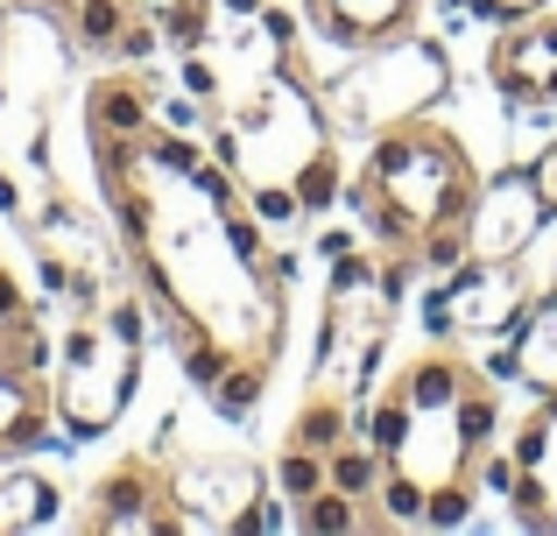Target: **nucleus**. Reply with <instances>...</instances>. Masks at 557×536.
<instances>
[{
    "mask_svg": "<svg viewBox=\"0 0 557 536\" xmlns=\"http://www.w3.org/2000/svg\"><path fill=\"white\" fill-rule=\"evenodd\" d=\"M354 410H360L354 396H339V388L311 382V388H304V402H297V416H289V431H283V445H297V452H318V459H332L346 438H354Z\"/></svg>",
    "mask_w": 557,
    "mask_h": 536,
    "instance_id": "6ab92c4d",
    "label": "nucleus"
},
{
    "mask_svg": "<svg viewBox=\"0 0 557 536\" xmlns=\"http://www.w3.org/2000/svg\"><path fill=\"white\" fill-rule=\"evenodd\" d=\"M184 107L141 64H107L78 107L85 155L127 275L163 317L190 388L219 416H255L289 346L283 254Z\"/></svg>",
    "mask_w": 557,
    "mask_h": 536,
    "instance_id": "f257e3e1",
    "label": "nucleus"
},
{
    "mask_svg": "<svg viewBox=\"0 0 557 536\" xmlns=\"http://www.w3.org/2000/svg\"><path fill=\"white\" fill-rule=\"evenodd\" d=\"M536 289L522 283L516 262H459L445 275V283L431 289V303H423V317H431V339H502V332H516V317L530 311Z\"/></svg>",
    "mask_w": 557,
    "mask_h": 536,
    "instance_id": "9b49d317",
    "label": "nucleus"
},
{
    "mask_svg": "<svg viewBox=\"0 0 557 536\" xmlns=\"http://www.w3.org/2000/svg\"><path fill=\"white\" fill-rule=\"evenodd\" d=\"M57 481L42 473H0V536H22V529H42L57 523Z\"/></svg>",
    "mask_w": 557,
    "mask_h": 536,
    "instance_id": "412c9836",
    "label": "nucleus"
},
{
    "mask_svg": "<svg viewBox=\"0 0 557 536\" xmlns=\"http://www.w3.org/2000/svg\"><path fill=\"white\" fill-rule=\"evenodd\" d=\"M395 332V269L368 262V254H346L339 275L325 289V332H318V374L311 382L339 388V396H368L374 367L388 353Z\"/></svg>",
    "mask_w": 557,
    "mask_h": 536,
    "instance_id": "0eeeda50",
    "label": "nucleus"
},
{
    "mask_svg": "<svg viewBox=\"0 0 557 536\" xmlns=\"http://www.w3.org/2000/svg\"><path fill=\"white\" fill-rule=\"evenodd\" d=\"M50 332H42L36 297L22 275L0 262V459H28L57 431V396H50Z\"/></svg>",
    "mask_w": 557,
    "mask_h": 536,
    "instance_id": "6e6552de",
    "label": "nucleus"
},
{
    "mask_svg": "<svg viewBox=\"0 0 557 536\" xmlns=\"http://www.w3.org/2000/svg\"><path fill=\"white\" fill-rule=\"evenodd\" d=\"M99 64H141L163 42V0H36Z\"/></svg>",
    "mask_w": 557,
    "mask_h": 536,
    "instance_id": "dca6fc26",
    "label": "nucleus"
},
{
    "mask_svg": "<svg viewBox=\"0 0 557 536\" xmlns=\"http://www.w3.org/2000/svg\"><path fill=\"white\" fill-rule=\"evenodd\" d=\"M71 28L36 0H8L0 8V205L14 191V163L50 155V99L71 78Z\"/></svg>",
    "mask_w": 557,
    "mask_h": 536,
    "instance_id": "423d86ee",
    "label": "nucleus"
},
{
    "mask_svg": "<svg viewBox=\"0 0 557 536\" xmlns=\"http://www.w3.org/2000/svg\"><path fill=\"white\" fill-rule=\"evenodd\" d=\"M544 8H550V0H473V14H487L494 28H502V22H522V14H544Z\"/></svg>",
    "mask_w": 557,
    "mask_h": 536,
    "instance_id": "4be33fe9",
    "label": "nucleus"
},
{
    "mask_svg": "<svg viewBox=\"0 0 557 536\" xmlns=\"http://www.w3.org/2000/svg\"><path fill=\"white\" fill-rule=\"evenodd\" d=\"M445 78H451L445 50L403 36V42H388V50L354 57V71H346L339 85H325V113H332L339 135H381V127H395V121L431 107V99L445 92Z\"/></svg>",
    "mask_w": 557,
    "mask_h": 536,
    "instance_id": "1a4fd4ad",
    "label": "nucleus"
},
{
    "mask_svg": "<svg viewBox=\"0 0 557 536\" xmlns=\"http://www.w3.org/2000/svg\"><path fill=\"white\" fill-rule=\"evenodd\" d=\"M480 198V163L445 121H409L368 135V155L354 170V220L374 240V254L395 275H451L466 262V220Z\"/></svg>",
    "mask_w": 557,
    "mask_h": 536,
    "instance_id": "20e7f679",
    "label": "nucleus"
},
{
    "mask_svg": "<svg viewBox=\"0 0 557 536\" xmlns=\"http://www.w3.org/2000/svg\"><path fill=\"white\" fill-rule=\"evenodd\" d=\"M487 481L508 495V515L522 529H557V388L530 402L516 431H508V452L487 459Z\"/></svg>",
    "mask_w": 557,
    "mask_h": 536,
    "instance_id": "ddd939ff",
    "label": "nucleus"
},
{
    "mask_svg": "<svg viewBox=\"0 0 557 536\" xmlns=\"http://www.w3.org/2000/svg\"><path fill=\"white\" fill-rule=\"evenodd\" d=\"M508 374H516L530 396H550L557 388V289L544 297H530V311L516 317V332H508Z\"/></svg>",
    "mask_w": 557,
    "mask_h": 536,
    "instance_id": "a211bd4d",
    "label": "nucleus"
},
{
    "mask_svg": "<svg viewBox=\"0 0 557 536\" xmlns=\"http://www.w3.org/2000/svg\"><path fill=\"white\" fill-rule=\"evenodd\" d=\"M177 536H261L275 529V481L247 452H177L170 459Z\"/></svg>",
    "mask_w": 557,
    "mask_h": 536,
    "instance_id": "9d476101",
    "label": "nucleus"
},
{
    "mask_svg": "<svg viewBox=\"0 0 557 536\" xmlns=\"http://www.w3.org/2000/svg\"><path fill=\"white\" fill-rule=\"evenodd\" d=\"M388 523V509L381 501H360L346 495V487H318L311 501H297V529H318V536H346V529H381Z\"/></svg>",
    "mask_w": 557,
    "mask_h": 536,
    "instance_id": "aec40b11",
    "label": "nucleus"
},
{
    "mask_svg": "<svg viewBox=\"0 0 557 536\" xmlns=\"http://www.w3.org/2000/svg\"><path fill=\"white\" fill-rule=\"evenodd\" d=\"M530 177H536V191H544V205L557 212V141H550V149L530 163Z\"/></svg>",
    "mask_w": 557,
    "mask_h": 536,
    "instance_id": "5701e85b",
    "label": "nucleus"
},
{
    "mask_svg": "<svg viewBox=\"0 0 557 536\" xmlns=\"http://www.w3.org/2000/svg\"><path fill=\"white\" fill-rule=\"evenodd\" d=\"M141 388V289L121 283L113 297L71 303L64 346L50 360V396H57V431L78 445L107 438L127 416Z\"/></svg>",
    "mask_w": 557,
    "mask_h": 536,
    "instance_id": "39448f33",
    "label": "nucleus"
},
{
    "mask_svg": "<svg viewBox=\"0 0 557 536\" xmlns=\"http://www.w3.org/2000/svg\"><path fill=\"white\" fill-rule=\"evenodd\" d=\"M163 50L184 64L198 135L269 226L318 220L339 198V127L289 14L261 0H163Z\"/></svg>",
    "mask_w": 557,
    "mask_h": 536,
    "instance_id": "f03ea898",
    "label": "nucleus"
},
{
    "mask_svg": "<svg viewBox=\"0 0 557 536\" xmlns=\"http://www.w3.org/2000/svg\"><path fill=\"white\" fill-rule=\"evenodd\" d=\"M85 536H177V501H170V459L127 452L85 487L78 509Z\"/></svg>",
    "mask_w": 557,
    "mask_h": 536,
    "instance_id": "f8f14e48",
    "label": "nucleus"
},
{
    "mask_svg": "<svg viewBox=\"0 0 557 536\" xmlns=\"http://www.w3.org/2000/svg\"><path fill=\"white\" fill-rule=\"evenodd\" d=\"M544 220H550V205H544L530 170L480 177L473 220H466V262H516V254L544 234Z\"/></svg>",
    "mask_w": 557,
    "mask_h": 536,
    "instance_id": "4468645a",
    "label": "nucleus"
},
{
    "mask_svg": "<svg viewBox=\"0 0 557 536\" xmlns=\"http://www.w3.org/2000/svg\"><path fill=\"white\" fill-rule=\"evenodd\" d=\"M502 431V388L459 339H431L368 402V445L381 459L388 523H466Z\"/></svg>",
    "mask_w": 557,
    "mask_h": 536,
    "instance_id": "7ed1b4c3",
    "label": "nucleus"
},
{
    "mask_svg": "<svg viewBox=\"0 0 557 536\" xmlns=\"http://www.w3.org/2000/svg\"><path fill=\"white\" fill-rule=\"evenodd\" d=\"M487 85H494V92H502L516 113L557 107V8L522 14V22H502V28H494Z\"/></svg>",
    "mask_w": 557,
    "mask_h": 536,
    "instance_id": "2eb2a0df",
    "label": "nucleus"
},
{
    "mask_svg": "<svg viewBox=\"0 0 557 536\" xmlns=\"http://www.w3.org/2000/svg\"><path fill=\"white\" fill-rule=\"evenodd\" d=\"M550 289H557V269H550Z\"/></svg>",
    "mask_w": 557,
    "mask_h": 536,
    "instance_id": "b1692460",
    "label": "nucleus"
},
{
    "mask_svg": "<svg viewBox=\"0 0 557 536\" xmlns=\"http://www.w3.org/2000/svg\"><path fill=\"white\" fill-rule=\"evenodd\" d=\"M417 22H423V0H304V28L346 57L388 50V42L417 36Z\"/></svg>",
    "mask_w": 557,
    "mask_h": 536,
    "instance_id": "f3484780",
    "label": "nucleus"
}]
</instances>
